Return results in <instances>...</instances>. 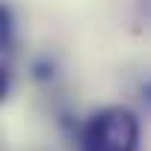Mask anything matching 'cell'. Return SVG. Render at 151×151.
<instances>
[{
  "instance_id": "6da1fadb",
  "label": "cell",
  "mask_w": 151,
  "mask_h": 151,
  "mask_svg": "<svg viewBox=\"0 0 151 151\" xmlns=\"http://www.w3.org/2000/svg\"><path fill=\"white\" fill-rule=\"evenodd\" d=\"M80 151H139L136 113L122 104L92 113L80 130Z\"/></svg>"
}]
</instances>
